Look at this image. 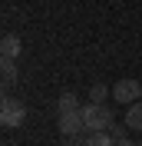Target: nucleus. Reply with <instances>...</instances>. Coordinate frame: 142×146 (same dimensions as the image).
<instances>
[{
    "label": "nucleus",
    "mask_w": 142,
    "mask_h": 146,
    "mask_svg": "<svg viewBox=\"0 0 142 146\" xmlns=\"http://www.w3.org/2000/svg\"><path fill=\"white\" fill-rule=\"evenodd\" d=\"M109 136H112V139H126V129L116 126V129H109Z\"/></svg>",
    "instance_id": "nucleus-12"
},
{
    "label": "nucleus",
    "mask_w": 142,
    "mask_h": 146,
    "mask_svg": "<svg viewBox=\"0 0 142 146\" xmlns=\"http://www.w3.org/2000/svg\"><path fill=\"white\" fill-rule=\"evenodd\" d=\"M116 146H139V143H132V139H116Z\"/></svg>",
    "instance_id": "nucleus-13"
},
{
    "label": "nucleus",
    "mask_w": 142,
    "mask_h": 146,
    "mask_svg": "<svg viewBox=\"0 0 142 146\" xmlns=\"http://www.w3.org/2000/svg\"><path fill=\"white\" fill-rule=\"evenodd\" d=\"M0 73H3V83H13L17 80V63H13V60H3V63H0Z\"/></svg>",
    "instance_id": "nucleus-9"
},
{
    "label": "nucleus",
    "mask_w": 142,
    "mask_h": 146,
    "mask_svg": "<svg viewBox=\"0 0 142 146\" xmlns=\"http://www.w3.org/2000/svg\"><path fill=\"white\" fill-rule=\"evenodd\" d=\"M126 126L135 129V133H142V100H139V103H132V106L126 110Z\"/></svg>",
    "instance_id": "nucleus-7"
},
{
    "label": "nucleus",
    "mask_w": 142,
    "mask_h": 146,
    "mask_svg": "<svg viewBox=\"0 0 142 146\" xmlns=\"http://www.w3.org/2000/svg\"><path fill=\"white\" fill-rule=\"evenodd\" d=\"M20 50H23V43H20V36L7 33L3 40H0V56H3V60H17V56H20Z\"/></svg>",
    "instance_id": "nucleus-5"
},
{
    "label": "nucleus",
    "mask_w": 142,
    "mask_h": 146,
    "mask_svg": "<svg viewBox=\"0 0 142 146\" xmlns=\"http://www.w3.org/2000/svg\"><path fill=\"white\" fill-rule=\"evenodd\" d=\"M80 113H83V123H86V133H106L112 126V110L106 103H86Z\"/></svg>",
    "instance_id": "nucleus-1"
},
{
    "label": "nucleus",
    "mask_w": 142,
    "mask_h": 146,
    "mask_svg": "<svg viewBox=\"0 0 142 146\" xmlns=\"http://www.w3.org/2000/svg\"><path fill=\"white\" fill-rule=\"evenodd\" d=\"M109 96V90L106 86H103V83H96V86H93V90H89V103H103Z\"/></svg>",
    "instance_id": "nucleus-10"
},
{
    "label": "nucleus",
    "mask_w": 142,
    "mask_h": 146,
    "mask_svg": "<svg viewBox=\"0 0 142 146\" xmlns=\"http://www.w3.org/2000/svg\"><path fill=\"white\" fill-rule=\"evenodd\" d=\"M139 96H142V83L139 80H119L112 86V100H119V103H139Z\"/></svg>",
    "instance_id": "nucleus-3"
},
{
    "label": "nucleus",
    "mask_w": 142,
    "mask_h": 146,
    "mask_svg": "<svg viewBox=\"0 0 142 146\" xmlns=\"http://www.w3.org/2000/svg\"><path fill=\"white\" fill-rule=\"evenodd\" d=\"M23 119H27V106H23V100H13V96H7V100L0 103V123H3L7 129L23 126Z\"/></svg>",
    "instance_id": "nucleus-2"
},
{
    "label": "nucleus",
    "mask_w": 142,
    "mask_h": 146,
    "mask_svg": "<svg viewBox=\"0 0 142 146\" xmlns=\"http://www.w3.org/2000/svg\"><path fill=\"white\" fill-rule=\"evenodd\" d=\"M60 133L63 136H80L86 133V123H83V113H60Z\"/></svg>",
    "instance_id": "nucleus-4"
},
{
    "label": "nucleus",
    "mask_w": 142,
    "mask_h": 146,
    "mask_svg": "<svg viewBox=\"0 0 142 146\" xmlns=\"http://www.w3.org/2000/svg\"><path fill=\"white\" fill-rule=\"evenodd\" d=\"M56 110H60V113H76V110H83V106H80V100H76V93H73V90H66V93H60V100H56Z\"/></svg>",
    "instance_id": "nucleus-6"
},
{
    "label": "nucleus",
    "mask_w": 142,
    "mask_h": 146,
    "mask_svg": "<svg viewBox=\"0 0 142 146\" xmlns=\"http://www.w3.org/2000/svg\"><path fill=\"white\" fill-rule=\"evenodd\" d=\"M89 133H80V136H63V146H86Z\"/></svg>",
    "instance_id": "nucleus-11"
},
{
    "label": "nucleus",
    "mask_w": 142,
    "mask_h": 146,
    "mask_svg": "<svg viewBox=\"0 0 142 146\" xmlns=\"http://www.w3.org/2000/svg\"><path fill=\"white\" fill-rule=\"evenodd\" d=\"M86 146H116V139L109 136V129H106V133H89V136H86Z\"/></svg>",
    "instance_id": "nucleus-8"
},
{
    "label": "nucleus",
    "mask_w": 142,
    "mask_h": 146,
    "mask_svg": "<svg viewBox=\"0 0 142 146\" xmlns=\"http://www.w3.org/2000/svg\"><path fill=\"white\" fill-rule=\"evenodd\" d=\"M139 146H142V139H139Z\"/></svg>",
    "instance_id": "nucleus-14"
}]
</instances>
